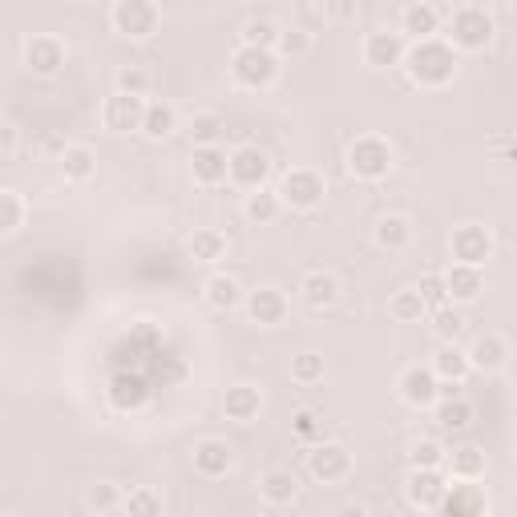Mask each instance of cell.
Wrapping results in <instances>:
<instances>
[{
    "label": "cell",
    "mask_w": 517,
    "mask_h": 517,
    "mask_svg": "<svg viewBox=\"0 0 517 517\" xmlns=\"http://www.w3.org/2000/svg\"><path fill=\"white\" fill-rule=\"evenodd\" d=\"M404 69L421 89H441V85H449L457 77V53H453V45L429 37V41H417L408 49Z\"/></svg>",
    "instance_id": "cell-1"
},
{
    "label": "cell",
    "mask_w": 517,
    "mask_h": 517,
    "mask_svg": "<svg viewBox=\"0 0 517 517\" xmlns=\"http://www.w3.org/2000/svg\"><path fill=\"white\" fill-rule=\"evenodd\" d=\"M231 77L243 89H267L279 77V57L275 49H259V45H239L231 57Z\"/></svg>",
    "instance_id": "cell-2"
},
{
    "label": "cell",
    "mask_w": 517,
    "mask_h": 517,
    "mask_svg": "<svg viewBox=\"0 0 517 517\" xmlns=\"http://www.w3.org/2000/svg\"><path fill=\"white\" fill-rule=\"evenodd\" d=\"M348 170L364 182H380L392 174V146L384 138H356L348 150Z\"/></svg>",
    "instance_id": "cell-3"
},
{
    "label": "cell",
    "mask_w": 517,
    "mask_h": 517,
    "mask_svg": "<svg viewBox=\"0 0 517 517\" xmlns=\"http://www.w3.org/2000/svg\"><path fill=\"white\" fill-rule=\"evenodd\" d=\"M158 5L154 0H118L114 5V29L130 41H146L158 33Z\"/></svg>",
    "instance_id": "cell-4"
},
{
    "label": "cell",
    "mask_w": 517,
    "mask_h": 517,
    "mask_svg": "<svg viewBox=\"0 0 517 517\" xmlns=\"http://www.w3.org/2000/svg\"><path fill=\"white\" fill-rule=\"evenodd\" d=\"M328 186L316 170H291L283 182H279V198L283 206H291V211H316V206L324 202Z\"/></svg>",
    "instance_id": "cell-5"
},
{
    "label": "cell",
    "mask_w": 517,
    "mask_h": 517,
    "mask_svg": "<svg viewBox=\"0 0 517 517\" xmlns=\"http://www.w3.org/2000/svg\"><path fill=\"white\" fill-rule=\"evenodd\" d=\"M101 122H106V130L114 134H134L146 126V97L138 93H114L106 97V106H101Z\"/></svg>",
    "instance_id": "cell-6"
},
{
    "label": "cell",
    "mask_w": 517,
    "mask_h": 517,
    "mask_svg": "<svg viewBox=\"0 0 517 517\" xmlns=\"http://www.w3.org/2000/svg\"><path fill=\"white\" fill-rule=\"evenodd\" d=\"M445 489H449V481H445V473L437 465H412V473L404 481V493L417 509H441Z\"/></svg>",
    "instance_id": "cell-7"
},
{
    "label": "cell",
    "mask_w": 517,
    "mask_h": 517,
    "mask_svg": "<svg viewBox=\"0 0 517 517\" xmlns=\"http://www.w3.org/2000/svg\"><path fill=\"white\" fill-rule=\"evenodd\" d=\"M307 473H312L316 481H324V485H336V481H344L352 473V453L344 445H336V441H320L312 453H307Z\"/></svg>",
    "instance_id": "cell-8"
},
{
    "label": "cell",
    "mask_w": 517,
    "mask_h": 517,
    "mask_svg": "<svg viewBox=\"0 0 517 517\" xmlns=\"http://www.w3.org/2000/svg\"><path fill=\"white\" fill-rule=\"evenodd\" d=\"M449 37H453L457 49L477 53V49H485V45L493 41V21H489L485 9H461V13L449 21Z\"/></svg>",
    "instance_id": "cell-9"
},
{
    "label": "cell",
    "mask_w": 517,
    "mask_h": 517,
    "mask_svg": "<svg viewBox=\"0 0 517 517\" xmlns=\"http://www.w3.org/2000/svg\"><path fill=\"white\" fill-rule=\"evenodd\" d=\"M271 178V158L259 146H239L231 154V182L243 190H259Z\"/></svg>",
    "instance_id": "cell-10"
},
{
    "label": "cell",
    "mask_w": 517,
    "mask_h": 517,
    "mask_svg": "<svg viewBox=\"0 0 517 517\" xmlns=\"http://www.w3.org/2000/svg\"><path fill=\"white\" fill-rule=\"evenodd\" d=\"M400 396L404 404L412 408H433L441 400V376L433 368H421V364H412L404 376H400Z\"/></svg>",
    "instance_id": "cell-11"
},
{
    "label": "cell",
    "mask_w": 517,
    "mask_h": 517,
    "mask_svg": "<svg viewBox=\"0 0 517 517\" xmlns=\"http://www.w3.org/2000/svg\"><path fill=\"white\" fill-rule=\"evenodd\" d=\"M449 247H453V259H457V263L481 267V263L493 255V235H489L485 227H477V223H465V227L453 231Z\"/></svg>",
    "instance_id": "cell-12"
},
{
    "label": "cell",
    "mask_w": 517,
    "mask_h": 517,
    "mask_svg": "<svg viewBox=\"0 0 517 517\" xmlns=\"http://www.w3.org/2000/svg\"><path fill=\"white\" fill-rule=\"evenodd\" d=\"M247 316L259 328H275L287 320V295L279 287H255L247 291Z\"/></svg>",
    "instance_id": "cell-13"
},
{
    "label": "cell",
    "mask_w": 517,
    "mask_h": 517,
    "mask_svg": "<svg viewBox=\"0 0 517 517\" xmlns=\"http://www.w3.org/2000/svg\"><path fill=\"white\" fill-rule=\"evenodd\" d=\"M25 65L37 77H53L65 65V45L57 37H29L25 41Z\"/></svg>",
    "instance_id": "cell-14"
},
{
    "label": "cell",
    "mask_w": 517,
    "mask_h": 517,
    "mask_svg": "<svg viewBox=\"0 0 517 517\" xmlns=\"http://www.w3.org/2000/svg\"><path fill=\"white\" fill-rule=\"evenodd\" d=\"M190 170H194V182H202V186H219V182L231 178V154L219 150V146H194Z\"/></svg>",
    "instance_id": "cell-15"
},
{
    "label": "cell",
    "mask_w": 517,
    "mask_h": 517,
    "mask_svg": "<svg viewBox=\"0 0 517 517\" xmlns=\"http://www.w3.org/2000/svg\"><path fill=\"white\" fill-rule=\"evenodd\" d=\"M231 465H235V449H231L227 441L206 437V441L194 445V469H198L202 477H227Z\"/></svg>",
    "instance_id": "cell-16"
},
{
    "label": "cell",
    "mask_w": 517,
    "mask_h": 517,
    "mask_svg": "<svg viewBox=\"0 0 517 517\" xmlns=\"http://www.w3.org/2000/svg\"><path fill=\"white\" fill-rule=\"evenodd\" d=\"M408 57V45L400 33H368L364 41V61L372 69H392V65H404Z\"/></svg>",
    "instance_id": "cell-17"
},
{
    "label": "cell",
    "mask_w": 517,
    "mask_h": 517,
    "mask_svg": "<svg viewBox=\"0 0 517 517\" xmlns=\"http://www.w3.org/2000/svg\"><path fill=\"white\" fill-rule=\"evenodd\" d=\"M299 295L312 312H324V307H332L340 299V279L332 271H307L303 283H299Z\"/></svg>",
    "instance_id": "cell-18"
},
{
    "label": "cell",
    "mask_w": 517,
    "mask_h": 517,
    "mask_svg": "<svg viewBox=\"0 0 517 517\" xmlns=\"http://www.w3.org/2000/svg\"><path fill=\"white\" fill-rule=\"evenodd\" d=\"M146 400H150V384H146L142 376L118 372V376L110 380V404H114L118 412H138V408H146Z\"/></svg>",
    "instance_id": "cell-19"
},
{
    "label": "cell",
    "mask_w": 517,
    "mask_h": 517,
    "mask_svg": "<svg viewBox=\"0 0 517 517\" xmlns=\"http://www.w3.org/2000/svg\"><path fill=\"white\" fill-rule=\"evenodd\" d=\"M259 408H263V396L255 384H235L227 388L223 396V412H227V421H239V425H251L259 417Z\"/></svg>",
    "instance_id": "cell-20"
},
{
    "label": "cell",
    "mask_w": 517,
    "mask_h": 517,
    "mask_svg": "<svg viewBox=\"0 0 517 517\" xmlns=\"http://www.w3.org/2000/svg\"><path fill=\"white\" fill-rule=\"evenodd\" d=\"M485 509H489V501H485V493H481L473 481H461V485H449V489H445L441 513H449V517H469V513H485Z\"/></svg>",
    "instance_id": "cell-21"
},
{
    "label": "cell",
    "mask_w": 517,
    "mask_h": 517,
    "mask_svg": "<svg viewBox=\"0 0 517 517\" xmlns=\"http://www.w3.org/2000/svg\"><path fill=\"white\" fill-rule=\"evenodd\" d=\"M445 283H449V299H453V303H473V299H481V291H485L481 267H469V263H453V271L445 275Z\"/></svg>",
    "instance_id": "cell-22"
},
{
    "label": "cell",
    "mask_w": 517,
    "mask_h": 517,
    "mask_svg": "<svg viewBox=\"0 0 517 517\" xmlns=\"http://www.w3.org/2000/svg\"><path fill=\"white\" fill-rule=\"evenodd\" d=\"M505 360H509V344H505L501 336H477V340L469 344V364H473L477 372H501Z\"/></svg>",
    "instance_id": "cell-23"
},
{
    "label": "cell",
    "mask_w": 517,
    "mask_h": 517,
    "mask_svg": "<svg viewBox=\"0 0 517 517\" xmlns=\"http://www.w3.org/2000/svg\"><path fill=\"white\" fill-rule=\"evenodd\" d=\"M400 29H404L412 41H429V37H437V29H441V13H437L433 5H408L404 17H400Z\"/></svg>",
    "instance_id": "cell-24"
},
{
    "label": "cell",
    "mask_w": 517,
    "mask_h": 517,
    "mask_svg": "<svg viewBox=\"0 0 517 517\" xmlns=\"http://www.w3.org/2000/svg\"><path fill=\"white\" fill-rule=\"evenodd\" d=\"M243 211H247V219H251V223L267 227V223H275V219H279L283 198H279V190H263V186H259V190H251V194H247Z\"/></svg>",
    "instance_id": "cell-25"
},
{
    "label": "cell",
    "mask_w": 517,
    "mask_h": 517,
    "mask_svg": "<svg viewBox=\"0 0 517 517\" xmlns=\"http://www.w3.org/2000/svg\"><path fill=\"white\" fill-rule=\"evenodd\" d=\"M61 174L69 182H89L97 174V154L89 146H65L61 150Z\"/></svg>",
    "instance_id": "cell-26"
},
{
    "label": "cell",
    "mask_w": 517,
    "mask_h": 517,
    "mask_svg": "<svg viewBox=\"0 0 517 517\" xmlns=\"http://www.w3.org/2000/svg\"><path fill=\"white\" fill-rule=\"evenodd\" d=\"M206 303H211L215 312H231V307H239V303H243L239 279H231V275H211V279H206Z\"/></svg>",
    "instance_id": "cell-27"
},
{
    "label": "cell",
    "mask_w": 517,
    "mask_h": 517,
    "mask_svg": "<svg viewBox=\"0 0 517 517\" xmlns=\"http://www.w3.org/2000/svg\"><path fill=\"white\" fill-rule=\"evenodd\" d=\"M174 130H178V114H174L170 101H150V106H146V126H142V134H146L150 142H162V138H170Z\"/></svg>",
    "instance_id": "cell-28"
},
{
    "label": "cell",
    "mask_w": 517,
    "mask_h": 517,
    "mask_svg": "<svg viewBox=\"0 0 517 517\" xmlns=\"http://www.w3.org/2000/svg\"><path fill=\"white\" fill-rule=\"evenodd\" d=\"M445 461H449V473H453L457 481H477V477L485 473V453H481L477 445H457Z\"/></svg>",
    "instance_id": "cell-29"
},
{
    "label": "cell",
    "mask_w": 517,
    "mask_h": 517,
    "mask_svg": "<svg viewBox=\"0 0 517 517\" xmlns=\"http://www.w3.org/2000/svg\"><path fill=\"white\" fill-rule=\"evenodd\" d=\"M437 421H441V429L461 433L473 425V404L465 396H445V400H437Z\"/></svg>",
    "instance_id": "cell-30"
},
{
    "label": "cell",
    "mask_w": 517,
    "mask_h": 517,
    "mask_svg": "<svg viewBox=\"0 0 517 517\" xmlns=\"http://www.w3.org/2000/svg\"><path fill=\"white\" fill-rule=\"evenodd\" d=\"M433 372H437L445 384H461V380L473 372L469 352H461V348H441V352H437V360H433Z\"/></svg>",
    "instance_id": "cell-31"
},
{
    "label": "cell",
    "mask_w": 517,
    "mask_h": 517,
    "mask_svg": "<svg viewBox=\"0 0 517 517\" xmlns=\"http://www.w3.org/2000/svg\"><path fill=\"white\" fill-rule=\"evenodd\" d=\"M190 255H194L198 263H219V259L227 255V235H219V231H211V227L194 231V235H190Z\"/></svg>",
    "instance_id": "cell-32"
},
{
    "label": "cell",
    "mask_w": 517,
    "mask_h": 517,
    "mask_svg": "<svg viewBox=\"0 0 517 517\" xmlns=\"http://www.w3.org/2000/svg\"><path fill=\"white\" fill-rule=\"evenodd\" d=\"M376 243H380L384 251H404V247L412 243V227H408V219H400V215H384V219L376 223Z\"/></svg>",
    "instance_id": "cell-33"
},
{
    "label": "cell",
    "mask_w": 517,
    "mask_h": 517,
    "mask_svg": "<svg viewBox=\"0 0 517 517\" xmlns=\"http://www.w3.org/2000/svg\"><path fill=\"white\" fill-rule=\"evenodd\" d=\"M295 473H287V469H271V473H263V481H259V493L271 501V505H287V501H295Z\"/></svg>",
    "instance_id": "cell-34"
},
{
    "label": "cell",
    "mask_w": 517,
    "mask_h": 517,
    "mask_svg": "<svg viewBox=\"0 0 517 517\" xmlns=\"http://www.w3.org/2000/svg\"><path fill=\"white\" fill-rule=\"evenodd\" d=\"M388 312H392V320H400V324H412V320H421L429 307H425V299H421V291L412 287V291H396L392 299H388Z\"/></svg>",
    "instance_id": "cell-35"
},
{
    "label": "cell",
    "mask_w": 517,
    "mask_h": 517,
    "mask_svg": "<svg viewBox=\"0 0 517 517\" xmlns=\"http://www.w3.org/2000/svg\"><path fill=\"white\" fill-rule=\"evenodd\" d=\"M25 223V202L17 190H0V235H17Z\"/></svg>",
    "instance_id": "cell-36"
},
{
    "label": "cell",
    "mask_w": 517,
    "mask_h": 517,
    "mask_svg": "<svg viewBox=\"0 0 517 517\" xmlns=\"http://www.w3.org/2000/svg\"><path fill=\"white\" fill-rule=\"evenodd\" d=\"M291 380H299V384H320V380H324V356H316V352L291 356Z\"/></svg>",
    "instance_id": "cell-37"
},
{
    "label": "cell",
    "mask_w": 517,
    "mask_h": 517,
    "mask_svg": "<svg viewBox=\"0 0 517 517\" xmlns=\"http://www.w3.org/2000/svg\"><path fill=\"white\" fill-rule=\"evenodd\" d=\"M461 328H465V320H461V312L453 303H445V307H437V312H433V336L437 340H457Z\"/></svg>",
    "instance_id": "cell-38"
},
{
    "label": "cell",
    "mask_w": 517,
    "mask_h": 517,
    "mask_svg": "<svg viewBox=\"0 0 517 517\" xmlns=\"http://www.w3.org/2000/svg\"><path fill=\"white\" fill-rule=\"evenodd\" d=\"M417 291H421V299H425L429 312H437V307L453 303V299H449V283H445V275H425V279L417 283Z\"/></svg>",
    "instance_id": "cell-39"
},
{
    "label": "cell",
    "mask_w": 517,
    "mask_h": 517,
    "mask_svg": "<svg viewBox=\"0 0 517 517\" xmlns=\"http://www.w3.org/2000/svg\"><path fill=\"white\" fill-rule=\"evenodd\" d=\"M243 45L275 49V45H279V29H275L271 21H247V25H243Z\"/></svg>",
    "instance_id": "cell-40"
},
{
    "label": "cell",
    "mask_w": 517,
    "mask_h": 517,
    "mask_svg": "<svg viewBox=\"0 0 517 517\" xmlns=\"http://www.w3.org/2000/svg\"><path fill=\"white\" fill-rule=\"evenodd\" d=\"M126 513L130 517H154V513H162V497L150 493V489H134L126 497Z\"/></svg>",
    "instance_id": "cell-41"
},
{
    "label": "cell",
    "mask_w": 517,
    "mask_h": 517,
    "mask_svg": "<svg viewBox=\"0 0 517 517\" xmlns=\"http://www.w3.org/2000/svg\"><path fill=\"white\" fill-rule=\"evenodd\" d=\"M190 134H194V146H215L219 134H223V122H219L215 114H202V118H194Z\"/></svg>",
    "instance_id": "cell-42"
},
{
    "label": "cell",
    "mask_w": 517,
    "mask_h": 517,
    "mask_svg": "<svg viewBox=\"0 0 517 517\" xmlns=\"http://www.w3.org/2000/svg\"><path fill=\"white\" fill-rule=\"evenodd\" d=\"M118 89H122V93H138V97H146V93H150V73H146V69H138V65H126V69L118 73Z\"/></svg>",
    "instance_id": "cell-43"
},
{
    "label": "cell",
    "mask_w": 517,
    "mask_h": 517,
    "mask_svg": "<svg viewBox=\"0 0 517 517\" xmlns=\"http://www.w3.org/2000/svg\"><path fill=\"white\" fill-rule=\"evenodd\" d=\"M118 485H106V481H101V485H93L89 489V509H97V513H110V509H118Z\"/></svg>",
    "instance_id": "cell-44"
},
{
    "label": "cell",
    "mask_w": 517,
    "mask_h": 517,
    "mask_svg": "<svg viewBox=\"0 0 517 517\" xmlns=\"http://www.w3.org/2000/svg\"><path fill=\"white\" fill-rule=\"evenodd\" d=\"M291 429H295L299 441H320V437H324V425L316 421V412H295Z\"/></svg>",
    "instance_id": "cell-45"
},
{
    "label": "cell",
    "mask_w": 517,
    "mask_h": 517,
    "mask_svg": "<svg viewBox=\"0 0 517 517\" xmlns=\"http://www.w3.org/2000/svg\"><path fill=\"white\" fill-rule=\"evenodd\" d=\"M279 49L287 57H303L307 49H312V37H307L303 29H287V33H279Z\"/></svg>",
    "instance_id": "cell-46"
},
{
    "label": "cell",
    "mask_w": 517,
    "mask_h": 517,
    "mask_svg": "<svg viewBox=\"0 0 517 517\" xmlns=\"http://www.w3.org/2000/svg\"><path fill=\"white\" fill-rule=\"evenodd\" d=\"M412 465H441L445 461V453L433 445V441H421V445H412V457H408Z\"/></svg>",
    "instance_id": "cell-47"
},
{
    "label": "cell",
    "mask_w": 517,
    "mask_h": 517,
    "mask_svg": "<svg viewBox=\"0 0 517 517\" xmlns=\"http://www.w3.org/2000/svg\"><path fill=\"white\" fill-rule=\"evenodd\" d=\"M13 154H17V130H13V126H5V142H0V158L13 162Z\"/></svg>",
    "instance_id": "cell-48"
},
{
    "label": "cell",
    "mask_w": 517,
    "mask_h": 517,
    "mask_svg": "<svg viewBox=\"0 0 517 517\" xmlns=\"http://www.w3.org/2000/svg\"><path fill=\"white\" fill-rule=\"evenodd\" d=\"M501 5H517V0H501Z\"/></svg>",
    "instance_id": "cell-49"
}]
</instances>
